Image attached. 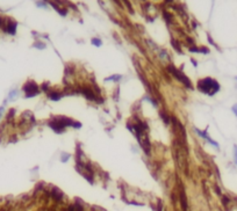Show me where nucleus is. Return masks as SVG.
Instances as JSON below:
<instances>
[{
    "instance_id": "1",
    "label": "nucleus",
    "mask_w": 237,
    "mask_h": 211,
    "mask_svg": "<svg viewBox=\"0 0 237 211\" xmlns=\"http://www.w3.org/2000/svg\"><path fill=\"white\" fill-rule=\"evenodd\" d=\"M198 87L202 93L208 94V95H214L215 93L220 90V85L213 78H205L200 80L198 83Z\"/></svg>"
},
{
    "instance_id": "2",
    "label": "nucleus",
    "mask_w": 237,
    "mask_h": 211,
    "mask_svg": "<svg viewBox=\"0 0 237 211\" xmlns=\"http://www.w3.org/2000/svg\"><path fill=\"white\" fill-rule=\"evenodd\" d=\"M23 90L26 92V95L29 98V96H33V95H36L38 93V88H37V85L33 81H29L24 86H23Z\"/></svg>"
},
{
    "instance_id": "3",
    "label": "nucleus",
    "mask_w": 237,
    "mask_h": 211,
    "mask_svg": "<svg viewBox=\"0 0 237 211\" xmlns=\"http://www.w3.org/2000/svg\"><path fill=\"white\" fill-rule=\"evenodd\" d=\"M170 70H171V72H172L173 74L176 75V77H177V78H178V79H179V80H180V81H183V83H185L186 86H188V87L191 86V83H190V80L187 79V77H186L185 74H183L181 72H179V71H178L177 68H173V66H171Z\"/></svg>"
},
{
    "instance_id": "4",
    "label": "nucleus",
    "mask_w": 237,
    "mask_h": 211,
    "mask_svg": "<svg viewBox=\"0 0 237 211\" xmlns=\"http://www.w3.org/2000/svg\"><path fill=\"white\" fill-rule=\"evenodd\" d=\"M49 96H50V99H52V100H54V99H55V100H58V99L60 98V95L57 94V93H52V94H50Z\"/></svg>"
},
{
    "instance_id": "5",
    "label": "nucleus",
    "mask_w": 237,
    "mask_h": 211,
    "mask_svg": "<svg viewBox=\"0 0 237 211\" xmlns=\"http://www.w3.org/2000/svg\"><path fill=\"white\" fill-rule=\"evenodd\" d=\"M234 152H235V153H234V158H235V162H236V165H237V146L236 145L234 146Z\"/></svg>"
},
{
    "instance_id": "6",
    "label": "nucleus",
    "mask_w": 237,
    "mask_h": 211,
    "mask_svg": "<svg viewBox=\"0 0 237 211\" xmlns=\"http://www.w3.org/2000/svg\"><path fill=\"white\" fill-rule=\"evenodd\" d=\"M93 44H96V45H100V44H101V42H100L99 39H96V38H94V39H93Z\"/></svg>"
},
{
    "instance_id": "7",
    "label": "nucleus",
    "mask_w": 237,
    "mask_h": 211,
    "mask_svg": "<svg viewBox=\"0 0 237 211\" xmlns=\"http://www.w3.org/2000/svg\"><path fill=\"white\" fill-rule=\"evenodd\" d=\"M232 112H234V113H235V115L237 116V103L234 106V107H232Z\"/></svg>"
},
{
    "instance_id": "8",
    "label": "nucleus",
    "mask_w": 237,
    "mask_h": 211,
    "mask_svg": "<svg viewBox=\"0 0 237 211\" xmlns=\"http://www.w3.org/2000/svg\"><path fill=\"white\" fill-rule=\"evenodd\" d=\"M236 80H237V77H236Z\"/></svg>"
}]
</instances>
